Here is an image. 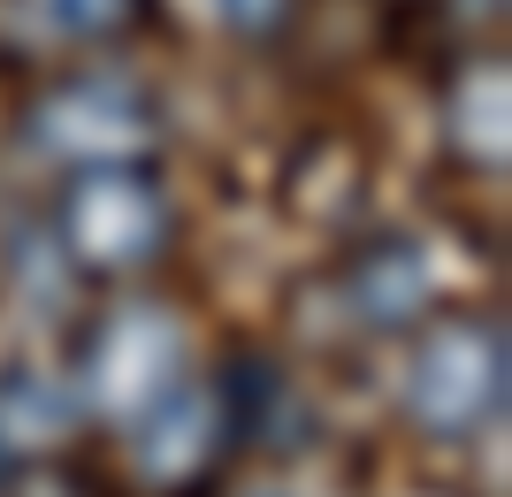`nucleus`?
I'll return each mask as SVG.
<instances>
[{
    "label": "nucleus",
    "instance_id": "f257e3e1",
    "mask_svg": "<svg viewBox=\"0 0 512 497\" xmlns=\"http://www.w3.org/2000/svg\"><path fill=\"white\" fill-rule=\"evenodd\" d=\"M62 222H69V245L92 253V260H146L153 238H161V222H169V207H161V192H153L146 176L92 169V176H77Z\"/></svg>",
    "mask_w": 512,
    "mask_h": 497
},
{
    "label": "nucleus",
    "instance_id": "f03ea898",
    "mask_svg": "<svg viewBox=\"0 0 512 497\" xmlns=\"http://www.w3.org/2000/svg\"><path fill=\"white\" fill-rule=\"evenodd\" d=\"M54 16H62L69 31H107V23L130 16V0H54Z\"/></svg>",
    "mask_w": 512,
    "mask_h": 497
},
{
    "label": "nucleus",
    "instance_id": "7ed1b4c3",
    "mask_svg": "<svg viewBox=\"0 0 512 497\" xmlns=\"http://www.w3.org/2000/svg\"><path fill=\"white\" fill-rule=\"evenodd\" d=\"M222 8H230V23H237V31H276L291 0H222Z\"/></svg>",
    "mask_w": 512,
    "mask_h": 497
}]
</instances>
